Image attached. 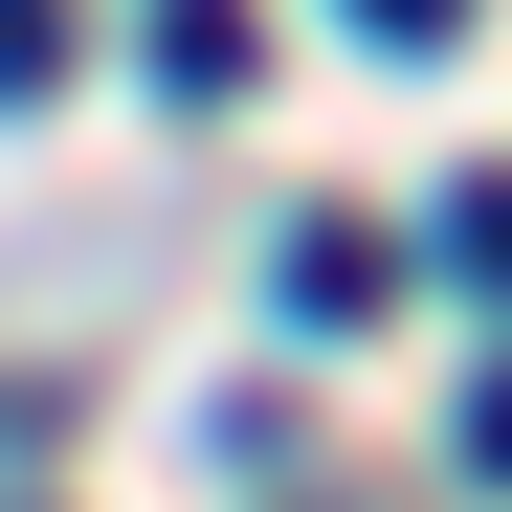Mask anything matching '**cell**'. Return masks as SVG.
Segmentation results:
<instances>
[{
	"mask_svg": "<svg viewBox=\"0 0 512 512\" xmlns=\"http://www.w3.org/2000/svg\"><path fill=\"white\" fill-rule=\"evenodd\" d=\"M446 268H468V290H512V179H468V201H446Z\"/></svg>",
	"mask_w": 512,
	"mask_h": 512,
	"instance_id": "obj_4",
	"label": "cell"
},
{
	"mask_svg": "<svg viewBox=\"0 0 512 512\" xmlns=\"http://www.w3.org/2000/svg\"><path fill=\"white\" fill-rule=\"evenodd\" d=\"M357 23H379V45H446V23H468V0H357Z\"/></svg>",
	"mask_w": 512,
	"mask_h": 512,
	"instance_id": "obj_6",
	"label": "cell"
},
{
	"mask_svg": "<svg viewBox=\"0 0 512 512\" xmlns=\"http://www.w3.org/2000/svg\"><path fill=\"white\" fill-rule=\"evenodd\" d=\"M468 490H512V357L468 379Z\"/></svg>",
	"mask_w": 512,
	"mask_h": 512,
	"instance_id": "obj_5",
	"label": "cell"
},
{
	"mask_svg": "<svg viewBox=\"0 0 512 512\" xmlns=\"http://www.w3.org/2000/svg\"><path fill=\"white\" fill-rule=\"evenodd\" d=\"M379 290H401V245H379V223H290V312H312V334H357Z\"/></svg>",
	"mask_w": 512,
	"mask_h": 512,
	"instance_id": "obj_1",
	"label": "cell"
},
{
	"mask_svg": "<svg viewBox=\"0 0 512 512\" xmlns=\"http://www.w3.org/2000/svg\"><path fill=\"white\" fill-rule=\"evenodd\" d=\"M245 67H268V45H245V0H179V23H156V90H179V112H223Z\"/></svg>",
	"mask_w": 512,
	"mask_h": 512,
	"instance_id": "obj_2",
	"label": "cell"
},
{
	"mask_svg": "<svg viewBox=\"0 0 512 512\" xmlns=\"http://www.w3.org/2000/svg\"><path fill=\"white\" fill-rule=\"evenodd\" d=\"M67 90V0H0V112H45Z\"/></svg>",
	"mask_w": 512,
	"mask_h": 512,
	"instance_id": "obj_3",
	"label": "cell"
}]
</instances>
